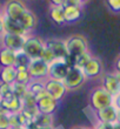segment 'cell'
Here are the masks:
<instances>
[{
    "label": "cell",
    "instance_id": "15",
    "mask_svg": "<svg viewBox=\"0 0 120 129\" xmlns=\"http://www.w3.org/2000/svg\"><path fill=\"white\" fill-rule=\"evenodd\" d=\"M0 108L5 110V112L10 113H19L22 110V101L21 99L17 98V96H11L7 99H1L0 101Z\"/></svg>",
    "mask_w": 120,
    "mask_h": 129
},
{
    "label": "cell",
    "instance_id": "39",
    "mask_svg": "<svg viewBox=\"0 0 120 129\" xmlns=\"http://www.w3.org/2000/svg\"><path fill=\"white\" fill-rule=\"evenodd\" d=\"M5 32V29H4V18L3 15H0V35Z\"/></svg>",
    "mask_w": 120,
    "mask_h": 129
},
{
    "label": "cell",
    "instance_id": "6",
    "mask_svg": "<svg viewBox=\"0 0 120 129\" xmlns=\"http://www.w3.org/2000/svg\"><path fill=\"white\" fill-rule=\"evenodd\" d=\"M28 73L33 80H42L48 79V63L45 62L41 58L31 59L28 64Z\"/></svg>",
    "mask_w": 120,
    "mask_h": 129
},
{
    "label": "cell",
    "instance_id": "36",
    "mask_svg": "<svg viewBox=\"0 0 120 129\" xmlns=\"http://www.w3.org/2000/svg\"><path fill=\"white\" fill-rule=\"evenodd\" d=\"M40 127L37 124V122L35 121H30V122L25 126V129H39Z\"/></svg>",
    "mask_w": 120,
    "mask_h": 129
},
{
    "label": "cell",
    "instance_id": "46",
    "mask_svg": "<svg viewBox=\"0 0 120 129\" xmlns=\"http://www.w3.org/2000/svg\"><path fill=\"white\" fill-rule=\"evenodd\" d=\"M0 15H3V6L0 5Z\"/></svg>",
    "mask_w": 120,
    "mask_h": 129
},
{
    "label": "cell",
    "instance_id": "5",
    "mask_svg": "<svg viewBox=\"0 0 120 129\" xmlns=\"http://www.w3.org/2000/svg\"><path fill=\"white\" fill-rule=\"evenodd\" d=\"M27 7L21 0H7L3 6V15L13 20H19Z\"/></svg>",
    "mask_w": 120,
    "mask_h": 129
},
{
    "label": "cell",
    "instance_id": "7",
    "mask_svg": "<svg viewBox=\"0 0 120 129\" xmlns=\"http://www.w3.org/2000/svg\"><path fill=\"white\" fill-rule=\"evenodd\" d=\"M37 98V108H38L39 113L41 114H48L52 115L53 113L57 110L58 108V102L57 100H54L53 98L47 94L46 90L41 92L40 94L35 96Z\"/></svg>",
    "mask_w": 120,
    "mask_h": 129
},
{
    "label": "cell",
    "instance_id": "37",
    "mask_svg": "<svg viewBox=\"0 0 120 129\" xmlns=\"http://www.w3.org/2000/svg\"><path fill=\"white\" fill-rule=\"evenodd\" d=\"M51 6H62L64 4V0H48Z\"/></svg>",
    "mask_w": 120,
    "mask_h": 129
},
{
    "label": "cell",
    "instance_id": "34",
    "mask_svg": "<svg viewBox=\"0 0 120 129\" xmlns=\"http://www.w3.org/2000/svg\"><path fill=\"white\" fill-rule=\"evenodd\" d=\"M62 6H64V7H68V6H82V5L78 3L77 0H64Z\"/></svg>",
    "mask_w": 120,
    "mask_h": 129
},
{
    "label": "cell",
    "instance_id": "29",
    "mask_svg": "<svg viewBox=\"0 0 120 129\" xmlns=\"http://www.w3.org/2000/svg\"><path fill=\"white\" fill-rule=\"evenodd\" d=\"M0 96L1 99H7L13 96V92H12V86L10 83L0 81Z\"/></svg>",
    "mask_w": 120,
    "mask_h": 129
},
{
    "label": "cell",
    "instance_id": "3",
    "mask_svg": "<svg viewBox=\"0 0 120 129\" xmlns=\"http://www.w3.org/2000/svg\"><path fill=\"white\" fill-rule=\"evenodd\" d=\"M45 47V41L35 35H30L28 34L25 40L22 52L27 55L30 59H37L40 58L42 49Z\"/></svg>",
    "mask_w": 120,
    "mask_h": 129
},
{
    "label": "cell",
    "instance_id": "18",
    "mask_svg": "<svg viewBox=\"0 0 120 129\" xmlns=\"http://www.w3.org/2000/svg\"><path fill=\"white\" fill-rule=\"evenodd\" d=\"M17 52L10 48L0 47V64L1 67H12L15 66Z\"/></svg>",
    "mask_w": 120,
    "mask_h": 129
},
{
    "label": "cell",
    "instance_id": "47",
    "mask_svg": "<svg viewBox=\"0 0 120 129\" xmlns=\"http://www.w3.org/2000/svg\"><path fill=\"white\" fill-rule=\"evenodd\" d=\"M0 47H1V35H0Z\"/></svg>",
    "mask_w": 120,
    "mask_h": 129
},
{
    "label": "cell",
    "instance_id": "14",
    "mask_svg": "<svg viewBox=\"0 0 120 129\" xmlns=\"http://www.w3.org/2000/svg\"><path fill=\"white\" fill-rule=\"evenodd\" d=\"M45 46L48 47L55 55V59H66L68 60V53L66 49L65 40L60 39H47L45 40Z\"/></svg>",
    "mask_w": 120,
    "mask_h": 129
},
{
    "label": "cell",
    "instance_id": "31",
    "mask_svg": "<svg viewBox=\"0 0 120 129\" xmlns=\"http://www.w3.org/2000/svg\"><path fill=\"white\" fill-rule=\"evenodd\" d=\"M40 58L42 59L45 62H47V63L50 64L52 61L55 60V55L53 54V52H52L50 48L45 46L44 49H42V53H41V55H40Z\"/></svg>",
    "mask_w": 120,
    "mask_h": 129
},
{
    "label": "cell",
    "instance_id": "28",
    "mask_svg": "<svg viewBox=\"0 0 120 129\" xmlns=\"http://www.w3.org/2000/svg\"><path fill=\"white\" fill-rule=\"evenodd\" d=\"M92 58V54L89 53V52H87V53H84V54L79 55V56H77L76 59H74V67L77 68H80V69H82L84 68V66H85L87 62H88V60Z\"/></svg>",
    "mask_w": 120,
    "mask_h": 129
},
{
    "label": "cell",
    "instance_id": "16",
    "mask_svg": "<svg viewBox=\"0 0 120 129\" xmlns=\"http://www.w3.org/2000/svg\"><path fill=\"white\" fill-rule=\"evenodd\" d=\"M18 21L20 22L22 28H24L27 33H31V32L37 27V25H38V18H37V15H35L32 11L28 10V8L25 11L24 14L21 15L20 19Z\"/></svg>",
    "mask_w": 120,
    "mask_h": 129
},
{
    "label": "cell",
    "instance_id": "24",
    "mask_svg": "<svg viewBox=\"0 0 120 129\" xmlns=\"http://www.w3.org/2000/svg\"><path fill=\"white\" fill-rule=\"evenodd\" d=\"M34 121L40 128L41 127H53V116L48 115V114L39 113V115L35 117Z\"/></svg>",
    "mask_w": 120,
    "mask_h": 129
},
{
    "label": "cell",
    "instance_id": "33",
    "mask_svg": "<svg viewBox=\"0 0 120 129\" xmlns=\"http://www.w3.org/2000/svg\"><path fill=\"white\" fill-rule=\"evenodd\" d=\"M113 124L114 123H104V122H97L94 124L95 129H113Z\"/></svg>",
    "mask_w": 120,
    "mask_h": 129
},
{
    "label": "cell",
    "instance_id": "43",
    "mask_svg": "<svg viewBox=\"0 0 120 129\" xmlns=\"http://www.w3.org/2000/svg\"><path fill=\"white\" fill-rule=\"evenodd\" d=\"M117 122L120 123V109H118V121Z\"/></svg>",
    "mask_w": 120,
    "mask_h": 129
},
{
    "label": "cell",
    "instance_id": "32",
    "mask_svg": "<svg viewBox=\"0 0 120 129\" xmlns=\"http://www.w3.org/2000/svg\"><path fill=\"white\" fill-rule=\"evenodd\" d=\"M106 6L113 13H120V0H106Z\"/></svg>",
    "mask_w": 120,
    "mask_h": 129
},
{
    "label": "cell",
    "instance_id": "44",
    "mask_svg": "<svg viewBox=\"0 0 120 129\" xmlns=\"http://www.w3.org/2000/svg\"><path fill=\"white\" fill-rule=\"evenodd\" d=\"M39 129H54L53 127H41V128H39Z\"/></svg>",
    "mask_w": 120,
    "mask_h": 129
},
{
    "label": "cell",
    "instance_id": "2",
    "mask_svg": "<svg viewBox=\"0 0 120 129\" xmlns=\"http://www.w3.org/2000/svg\"><path fill=\"white\" fill-rule=\"evenodd\" d=\"M89 107L95 112L99 109L106 108L108 106H112L114 102V98L110 93L105 90L101 86H98L92 89L89 94Z\"/></svg>",
    "mask_w": 120,
    "mask_h": 129
},
{
    "label": "cell",
    "instance_id": "1",
    "mask_svg": "<svg viewBox=\"0 0 120 129\" xmlns=\"http://www.w3.org/2000/svg\"><path fill=\"white\" fill-rule=\"evenodd\" d=\"M65 44L67 53H68L67 63H68L69 67H72L74 64V59L77 56L89 52L88 42L86 40V38L82 37V35H79V34H74V35H71L69 38H67L65 40Z\"/></svg>",
    "mask_w": 120,
    "mask_h": 129
},
{
    "label": "cell",
    "instance_id": "40",
    "mask_svg": "<svg viewBox=\"0 0 120 129\" xmlns=\"http://www.w3.org/2000/svg\"><path fill=\"white\" fill-rule=\"evenodd\" d=\"M113 129H120V123L119 122H115L113 124Z\"/></svg>",
    "mask_w": 120,
    "mask_h": 129
},
{
    "label": "cell",
    "instance_id": "20",
    "mask_svg": "<svg viewBox=\"0 0 120 129\" xmlns=\"http://www.w3.org/2000/svg\"><path fill=\"white\" fill-rule=\"evenodd\" d=\"M64 6H51L48 10V15L51 20L57 25L65 24V15H64Z\"/></svg>",
    "mask_w": 120,
    "mask_h": 129
},
{
    "label": "cell",
    "instance_id": "48",
    "mask_svg": "<svg viewBox=\"0 0 120 129\" xmlns=\"http://www.w3.org/2000/svg\"><path fill=\"white\" fill-rule=\"evenodd\" d=\"M87 129H95L94 127H91V128H87Z\"/></svg>",
    "mask_w": 120,
    "mask_h": 129
},
{
    "label": "cell",
    "instance_id": "11",
    "mask_svg": "<svg viewBox=\"0 0 120 129\" xmlns=\"http://www.w3.org/2000/svg\"><path fill=\"white\" fill-rule=\"evenodd\" d=\"M26 37L27 35H18V34H11L4 32L1 34V47L10 48L15 52L21 51L24 47Z\"/></svg>",
    "mask_w": 120,
    "mask_h": 129
},
{
    "label": "cell",
    "instance_id": "21",
    "mask_svg": "<svg viewBox=\"0 0 120 129\" xmlns=\"http://www.w3.org/2000/svg\"><path fill=\"white\" fill-rule=\"evenodd\" d=\"M15 76H17V68L14 66L0 68V81L1 82H6V83L12 85L15 81Z\"/></svg>",
    "mask_w": 120,
    "mask_h": 129
},
{
    "label": "cell",
    "instance_id": "23",
    "mask_svg": "<svg viewBox=\"0 0 120 129\" xmlns=\"http://www.w3.org/2000/svg\"><path fill=\"white\" fill-rule=\"evenodd\" d=\"M31 75L28 73V68L25 67H18L17 68V76H15V81L20 82V83H25L27 85L31 81Z\"/></svg>",
    "mask_w": 120,
    "mask_h": 129
},
{
    "label": "cell",
    "instance_id": "4",
    "mask_svg": "<svg viewBox=\"0 0 120 129\" xmlns=\"http://www.w3.org/2000/svg\"><path fill=\"white\" fill-rule=\"evenodd\" d=\"M86 80L87 79H86L82 69L72 66V67H69L67 75L64 79V83H65L67 90H76V89H79L85 83Z\"/></svg>",
    "mask_w": 120,
    "mask_h": 129
},
{
    "label": "cell",
    "instance_id": "19",
    "mask_svg": "<svg viewBox=\"0 0 120 129\" xmlns=\"http://www.w3.org/2000/svg\"><path fill=\"white\" fill-rule=\"evenodd\" d=\"M65 24H74L82 15V6H68L64 7Z\"/></svg>",
    "mask_w": 120,
    "mask_h": 129
},
{
    "label": "cell",
    "instance_id": "38",
    "mask_svg": "<svg viewBox=\"0 0 120 129\" xmlns=\"http://www.w3.org/2000/svg\"><path fill=\"white\" fill-rule=\"evenodd\" d=\"M113 105L115 106L118 109H120V93L118 94L117 96H114V102H113Z\"/></svg>",
    "mask_w": 120,
    "mask_h": 129
},
{
    "label": "cell",
    "instance_id": "41",
    "mask_svg": "<svg viewBox=\"0 0 120 129\" xmlns=\"http://www.w3.org/2000/svg\"><path fill=\"white\" fill-rule=\"evenodd\" d=\"M77 1H78V3H79V4H81V5H84V4H85V3H87L88 0H77Z\"/></svg>",
    "mask_w": 120,
    "mask_h": 129
},
{
    "label": "cell",
    "instance_id": "22",
    "mask_svg": "<svg viewBox=\"0 0 120 129\" xmlns=\"http://www.w3.org/2000/svg\"><path fill=\"white\" fill-rule=\"evenodd\" d=\"M27 90L30 93H32L33 95H38L41 92L46 90L45 89V81L42 80H33L32 79L31 81L27 83Z\"/></svg>",
    "mask_w": 120,
    "mask_h": 129
},
{
    "label": "cell",
    "instance_id": "25",
    "mask_svg": "<svg viewBox=\"0 0 120 129\" xmlns=\"http://www.w3.org/2000/svg\"><path fill=\"white\" fill-rule=\"evenodd\" d=\"M21 101H22V109L24 108H34L37 107V98L35 95H33L32 93L27 92L25 93V95L21 98Z\"/></svg>",
    "mask_w": 120,
    "mask_h": 129
},
{
    "label": "cell",
    "instance_id": "13",
    "mask_svg": "<svg viewBox=\"0 0 120 129\" xmlns=\"http://www.w3.org/2000/svg\"><path fill=\"white\" fill-rule=\"evenodd\" d=\"M94 115L97 117V122L115 123L118 121V108L114 105L108 106L106 108L95 110Z\"/></svg>",
    "mask_w": 120,
    "mask_h": 129
},
{
    "label": "cell",
    "instance_id": "45",
    "mask_svg": "<svg viewBox=\"0 0 120 129\" xmlns=\"http://www.w3.org/2000/svg\"><path fill=\"white\" fill-rule=\"evenodd\" d=\"M11 129H25V127H12Z\"/></svg>",
    "mask_w": 120,
    "mask_h": 129
},
{
    "label": "cell",
    "instance_id": "42",
    "mask_svg": "<svg viewBox=\"0 0 120 129\" xmlns=\"http://www.w3.org/2000/svg\"><path fill=\"white\" fill-rule=\"evenodd\" d=\"M72 129H87V127H73Z\"/></svg>",
    "mask_w": 120,
    "mask_h": 129
},
{
    "label": "cell",
    "instance_id": "30",
    "mask_svg": "<svg viewBox=\"0 0 120 129\" xmlns=\"http://www.w3.org/2000/svg\"><path fill=\"white\" fill-rule=\"evenodd\" d=\"M10 113L5 112L0 108V129H11V123H10V119H8Z\"/></svg>",
    "mask_w": 120,
    "mask_h": 129
},
{
    "label": "cell",
    "instance_id": "49",
    "mask_svg": "<svg viewBox=\"0 0 120 129\" xmlns=\"http://www.w3.org/2000/svg\"><path fill=\"white\" fill-rule=\"evenodd\" d=\"M0 101H1V96H0Z\"/></svg>",
    "mask_w": 120,
    "mask_h": 129
},
{
    "label": "cell",
    "instance_id": "17",
    "mask_svg": "<svg viewBox=\"0 0 120 129\" xmlns=\"http://www.w3.org/2000/svg\"><path fill=\"white\" fill-rule=\"evenodd\" d=\"M3 18H4V29H5L6 33L18 34V35H28L30 34L22 28V26L18 20H13V19L6 18L4 15Z\"/></svg>",
    "mask_w": 120,
    "mask_h": 129
},
{
    "label": "cell",
    "instance_id": "10",
    "mask_svg": "<svg viewBox=\"0 0 120 129\" xmlns=\"http://www.w3.org/2000/svg\"><path fill=\"white\" fill-rule=\"evenodd\" d=\"M101 87L110 93L111 95L117 96L120 93V78L115 72L105 73L101 78Z\"/></svg>",
    "mask_w": 120,
    "mask_h": 129
},
{
    "label": "cell",
    "instance_id": "27",
    "mask_svg": "<svg viewBox=\"0 0 120 129\" xmlns=\"http://www.w3.org/2000/svg\"><path fill=\"white\" fill-rule=\"evenodd\" d=\"M11 86H12L13 95L19 99L22 98L25 95V93L27 92V85H25V83H20V82H18V81H14Z\"/></svg>",
    "mask_w": 120,
    "mask_h": 129
},
{
    "label": "cell",
    "instance_id": "12",
    "mask_svg": "<svg viewBox=\"0 0 120 129\" xmlns=\"http://www.w3.org/2000/svg\"><path fill=\"white\" fill-rule=\"evenodd\" d=\"M82 72L85 74L86 79H97L101 76L104 74V66L103 62L97 56H93L88 60V62L82 68Z\"/></svg>",
    "mask_w": 120,
    "mask_h": 129
},
{
    "label": "cell",
    "instance_id": "26",
    "mask_svg": "<svg viewBox=\"0 0 120 129\" xmlns=\"http://www.w3.org/2000/svg\"><path fill=\"white\" fill-rule=\"evenodd\" d=\"M31 62V59L28 58L27 55L25 54L22 49L21 51H18L17 52V58H15V66L14 67L18 68V67H25V68H28V64Z\"/></svg>",
    "mask_w": 120,
    "mask_h": 129
},
{
    "label": "cell",
    "instance_id": "35",
    "mask_svg": "<svg viewBox=\"0 0 120 129\" xmlns=\"http://www.w3.org/2000/svg\"><path fill=\"white\" fill-rule=\"evenodd\" d=\"M114 72L117 74H120V54L118 55V58L114 61Z\"/></svg>",
    "mask_w": 120,
    "mask_h": 129
},
{
    "label": "cell",
    "instance_id": "8",
    "mask_svg": "<svg viewBox=\"0 0 120 129\" xmlns=\"http://www.w3.org/2000/svg\"><path fill=\"white\" fill-rule=\"evenodd\" d=\"M69 66L66 59H55L48 64V79H54L64 81L67 75Z\"/></svg>",
    "mask_w": 120,
    "mask_h": 129
},
{
    "label": "cell",
    "instance_id": "9",
    "mask_svg": "<svg viewBox=\"0 0 120 129\" xmlns=\"http://www.w3.org/2000/svg\"><path fill=\"white\" fill-rule=\"evenodd\" d=\"M45 89H46L48 95L57 101H60L67 92L64 81L54 80V79H46L45 80Z\"/></svg>",
    "mask_w": 120,
    "mask_h": 129
}]
</instances>
